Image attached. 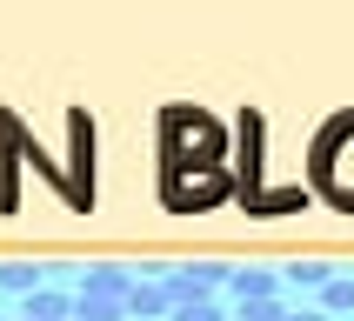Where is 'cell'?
I'll use <instances>...</instances> for the list:
<instances>
[{
  "instance_id": "6da1fadb",
  "label": "cell",
  "mask_w": 354,
  "mask_h": 321,
  "mask_svg": "<svg viewBox=\"0 0 354 321\" xmlns=\"http://www.w3.org/2000/svg\"><path fill=\"white\" fill-rule=\"evenodd\" d=\"M234 134H241V160H234V201H241V208L261 214V221L308 208V187H281V194H268V160H261V134H268V120H261L254 107H241Z\"/></svg>"
},
{
  "instance_id": "7a4b0ae2",
  "label": "cell",
  "mask_w": 354,
  "mask_h": 321,
  "mask_svg": "<svg viewBox=\"0 0 354 321\" xmlns=\"http://www.w3.org/2000/svg\"><path fill=\"white\" fill-rule=\"evenodd\" d=\"M160 167H227V134L201 107H160Z\"/></svg>"
},
{
  "instance_id": "3957f363",
  "label": "cell",
  "mask_w": 354,
  "mask_h": 321,
  "mask_svg": "<svg viewBox=\"0 0 354 321\" xmlns=\"http://www.w3.org/2000/svg\"><path fill=\"white\" fill-rule=\"evenodd\" d=\"M315 187L341 214H354V114H335L315 134Z\"/></svg>"
},
{
  "instance_id": "277c9868",
  "label": "cell",
  "mask_w": 354,
  "mask_h": 321,
  "mask_svg": "<svg viewBox=\"0 0 354 321\" xmlns=\"http://www.w3.org/2000/svg\"><path fill=\"white\" fill-rule=\"evenodd\" d=\"M160 201H167L174 214L221 208V201H234V174H227V167H194V181L187 174H160Z\"/></svg>"
},
{
  "instance_id": "5b68a950",
  "label": "cell",
  "mask_w": 354,
  "mask_h": 321,
  "mask_svg": "<svg viewBox=\"0 0 354 321\" xmlns=\"http://www.w3.org/2000/svg\"><path fill=\"white\" fill-rule=\"evenodd\" d=\"M67 134H74V208H94V120L74 107Z\"/></svg>"
},
{
  "instance_id": "8992f818",
  "label": "cell",
  "mask_w": 354,
  "mask_h": 321,
  "mask_svg": "<svg viewBox=\"0 0 354 321\" xmlns=\"http://www.w3.org/2000/svg\"><path fill=\"white\" fill-rule=\"evenodd\" d=\"M227 281V268H214V261H194V268H167V295H174V308H194V301H214V288Z\"/></svg>"
},
{
  "instance_id": "52a82bcc",
  "label": "cell",
  "mask_w": 354,
  "mask_h": 321,
  "mask_svg": "<svg viewBox=\"0 0 354 321\" xmlns=\"http://www.w3.org/2000/svg\"><path fill=\"white\" fill-rule=\"evenodd\" d=\"M174 321V295H167V268H154V275L140 281L134 275V295H127V321Z\"/></svg>"
},
{
  "instance_id": "ba28073f",
  "label": "cell",
  "mask_w": 354,
  "mask_h": 321,
  "mask_svg": "<svg viewBox=\"0 0 354 321\" xmlns=\"http://www.w3.org/2000/svg\"><path fill=\"white\" fill-rule=\"evenodd\" d=\"M227 288H234L241 308H254V301H281V275H274V268H234Z\"/></svg>"
},
{
  "instance_id": "9c48e42d",
  "label": "cell",
  "mask_w": 354,
  "mask_h": 321,
  "mask_svg": "<svg viewBox=\"0 0 354 321\" xmlns=\"http://www.w3.org/2000/svg\"><path fill=\"white\" fill-rule=\"evenodd\" d=\"M80 295L87 301H120V308H127L134 275H127V268H87V275H80Z\"/></svg>"
},
{
  "instance_id": "30bf717a",
  "label": "cell",
  "mask_w": 354,
  "mask_h": 321,
  "mask_svg": "<svg viewBox=\"0 0 354 321\" xmlns=\"http://www.w3.org/2000/svg\"><path fill=\"white\" fill-rule=\"evenodd\" d=\"M20 321H74V295L40 288V295H27V315H20Z\"/></svg>"
},
{
  "instance_id": "8fae6325",
  "label": "cell",
  "mask_w": 354,
  "mask_h": 321,
  "mask_svg": "<svg viewBox=\"0 0 354 321\" xmlns=\"http://www.w3.org/2000/svg\"><path fill=\"white\" fill-rule=\"evenodd\" d=\"M0 288H7V295H40V288H47V268H27V261H7V268H0Z\"/></svg>"
},
{
  "instance_id": "7c38bea8",
  "label": "cell",
  "mask_w": 354,
  "mask_h": 321,
  "mask_svg": "<svg viewBox=\"0 0 354 321\" xmlns=\"http://www.w3.org/2000/svg\"><path fill=\"white\" fill-rule=\"evenodd\" d=\"M281 281H288V288H328V281H335V268H328V261H288V268H281Z\"/></svg>"
},
{
  "instance_id": "4fadbf2b",
  "label": "cell",
  "mask_w": 354,
  "mask_h": 321,
  "mask_svg": "<svg viewBox=\"0 0 354 321\" xmlns=\"http://www.w3.org/2000/svg\"><path fill=\"white\" fill-rule=\"evenodd\" d=\"M321 315L335 321V315H354V275H335L328 288H321Z\"/></svg>"
},
{
  "instance_id": "5bb4252c",
  "label": "cell",
  "mask_w": 354,
  "mask_h": 321,
  "mask_svg": "<svg viewBox=\"0 0 354 321\" xmlns=\"http://www.w3.org/2000/svg\"><path fill=\"white\" fill-rule=\"evenodd\" d=\"M234 321H288V301H254V308H241Z\"/></svg>"
},
{
  "instance_id": "9a60e30c",
  "label": "cell",
  "mask_w": 354,
  "mask_h": 321,
  "mask_svg": "<svg viewBox=\"0 0 354 321\" xmlns=\"http://www.w3.org/2000/svg\"><path fill=\"white\" fill-rule=\"evenodd\" d=\"M174 321H221V301H194V308H174Z\"/></svg>"
},
{
  "instance_id": "2e32d148",
  "label": "cell",
  "mask_w": 354,
  "mask_h": 321,
  "mask_svg": "<svg viewBox=\"0 0 354 321\" xmlns=\"http://www.w3.org/2000/svg\"><path fill=\"white\" fill-rule=\"evenodd\" d=\"M288 321H328V315H321V308H301V315L288 308Z\"/></svg>"
},
{
  "instance_id": "e0dca14e",
  "label": "cell",
  "mask_w": 354,
  "mask_h": 321,
  "mask_svg": "<svg viewBox=\"0 0 354 321\" xmlns=\"http://www.w3.org/2000/svg\"><path fill=\"white\" fill-rule=\"evenodd\" d=\"M74 321H80V315H74Z\"/></svg>"
}]
</instances>
